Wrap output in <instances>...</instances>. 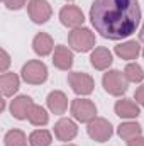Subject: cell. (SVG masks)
<instances>
[{"label":"cell","instance_id":"cell-1","mask_svg":"<svg viewBox=\"0 0 144 146\" xmlns=\"http://www.w3.org/2000/svg\"><path fill=\"white\" fill-rule=\"evenodd\" d=\"M90 21L102 37L120 41L139 27L141 7L137 0H93Z\"/></svg>","mask_w":144,"mask_h":146},{"label":"cell","instance_id":"cell-7","mask_svg":"<svg viewBox=\"0 0 144 146\" xmlns=\"http://www.w3.org/2000/svg\"><path fill=\"white\" fill-rule=\"evenodd\" d=\"M68 83L73 88L75 94L78 95H90L93 92L95 82L88 73H81V72H73L68 75Z\"/></svg>","mask_w":144,"mask_h":146},{"label":"cell","instance_id":"cell-9","mask_svg":"<svg viewBox=\"0 0 144 146\" xmlns=\"http://www.w3.org/2000/svg\"><path fill=\"white\" fill-rule=\"evenodd\" d=\"M59 21H61L63 26L76 29V27L83 26L85 15H83V12H81L80 7H76V5H65L59 10Z\"/></svg>","mask_w":144,"mask_h":146},{"label":"cell","instance_id":"cell-31","mask_svg":"<svg viewBox=\"0 0 144 146\" xmlns=\"http://www.w3.org/2000/svg\"><path fill=\"white\" fill-rule=\"evenodd\" d=\"M70 2H71V0H70Z\"/></svg>","mask_w":144,"mask_h":146},{"label":"cell","instance_id":"cell-2","mask_svg":"<svg viewBox=\"0 0 144 146\" xmlns=\"http://www.w3.org/2000/svg\"><path fill=\"white\" fill-rule=\"evenodd\" d=\"M68 44L78 53H87L95 46V34L88 27H76L68 34Z\"/></svg>","mask_w":144,"mask_h":146},{"label":"cell","instance_id":"cell-3","mask_svg":"<svg viewBox=\"0 0 144 146\" xmlns=\"http://www.w3.org/2000/svg\"><path fill=\"white\" fill-rule=\"evenodd\" d=\"M22 80L31 85H41L48 80V68L42 61L39 60H31L22 66Z\"/></svg>","mask_w":144,"mask_h":146},{"label":"cell","instance_id":"cell-17","mask_svg":"<svg viewBox=\"0 0 144 146\" xmlns=\"http://www.w3.org/2000/svg\"><path fill=\"white\" fill-rule=\"evenodd\" d=\"M115 54L122 60H136L141 54V46L137 41H127L115 46Z\"/></svg>","mask_w":144,"mask_h":146},{"label":"cell","instance_id":"cell-18","mask_svg":"<svg viewBox=\"0 0 144 146\" xmlns=\"http://www.w3.org/2000/svg\"><path fill=\"white\" fill-rule=\"evenodd\" d=\"M0 88L3 97H10L19 90V76L15 73H2L0 76Z\"/></svg>","mask_w":144,"mask_h":146},{"label":"cell","instance_id":"cell-12","mask_svg":"<svg viewBox=\"0 0 144 146\" xmlns=\"http://www.w3.org/2000/svg\"><path fill=\"white\" fill-rule=\"evenodd\" d=\"M115 114L122 119H134L141 114V109L137 106V102L131 100V99H120L115 102Z\"/></svg>","mask_w":144,"mask_h":146},{"label":"cell","instance_id":"cell-26","mask_svg":"<svg viewBox=\"0 0 144 146\" xmlns=\"http://www.w3.org/2000/svg\"><path fill=\"white\" fill-rule=\"evenodd\" d=\"M134 97H136V102H137V104H141V106L144 107V85H141V87L136 90Z\"/></svg>","mask_w":144,"mask_h":146},{"label":"cell","instance_id":"cell-21","mask_svg":"<svg viewBox=\"0 0 144 146\" xmlns=\"http://www.w3.org/2000/svg\"><path fill=\"white\" fill-rule=\"evenodd\" d=\"M3 141H5V146H27V138L20 129H10L5 134Z\"/></svg>","mask_w":144,"mask_h":146},{"label":"cell","instance_id":"cell-4","mask_svg":"<svg viewBox=\"0 0 144 146\" xmlns=\"http://www.w3.org/2000/svg\"><path fill=\"white\" fill-rule=\"evenodd\" d=\"M102 85H104L107 94L115 95V97H119V95L127 92V78L119 70H108L104 75V78H102Z\"/></svg>","mask_w":144,"mask_h":146},{"label":"cell","instance_id":"cell-19","mask_svg":"<svg viewBox=\"0 0 144 146\" xmlns=\"http://www.w3.org/2000/svg\"><path fill=\"white\" fill-rule=\"evenodd\" d=\"M117 134L122 138V139H126V141H129V139H132V138H136V136H141L143 134V127H141V124H137V122H122L119 127H117Z\"/></svg>","mask_w":144,"mask_h":146},{"label":"cell","instance_id":"cell-22","mask_svg":"<svg viewBox=\"0 0 144 146\" xmlns=\"http://www.w3.org/2000/svg\"><path fill=\"white\" fill-rule=\"evenodd\" d=\"M48 121H49V115H48L46 109L34 104V107L29 112V122H31L32 126H46Z\"/></svg>","mask_w":144,"mask_h":146},{"label":"cell","instance_id":"cell-11","mask_svg":"<svg viewBox=\"0 0 144 146\" xmlns=\"http://www.w3.org/2000/svg\"><path fill=\"white\" fill-rule=\"evenodd\" d=\"M76 133H78V127L71 119H59L54 124V136L59 141H71L76 136Z\"/></svg>","mask_w":144,"mask_h":146},{"label":"cell","instance_id":"cell-8","mask_svg":"<svg viewBox=\"0 0 144 146\" xmlns=\"http://www.w3.org/2000/svg\"><path fill=\"white\" fill-rule=\"evenodd\" d=\"M27 12H29V17L32 19V22H36V24H46L51 19L53 9H51V5H49L48 0H29Z\"/></svg>","mask_w":144,"mask_h":146},{"label":"cell","instance_id":"cell-10","mask_svg":"<svg viewBox=\"0 0 144 146\" xmlns=\"http://www.w3.org/2000/svg\"><path fill=\"white\" fill-rule=\"evenodd\" d=\"M34 107V102L31 97L27 95H19L15 97L12 102H10V112L15 119L19 121H24V119H29V112Z\"/></svg>","mask_w":144,"mask_h":146},{"label":"cell","instance_id":"cell-15","mask_svg":"<svg viewBox=\"0 0 144 146\" xmlns=\"http://www.w3.org/2000/svg\"><path fill=\"white\" fill-rule=\"evenodd\" d=\"M46 102H48V107H49V110H51L53 114L61 115V114L66 112L68 99H66V95H65L63 92H59V90H53V92L48 95Z\"/></svg>","mask_w":144,"mask_h":146},{"label":"cell","instance_id":"cell-5","mask_svg":"<svg viewBox=\"0 0 144 146\" xmlns=\"http://www.w3.org/2000/svg\"><path fill=\"white\" fill-rule=\"evenodd\" d=\"M87 131H88V136L93 141H98V143L108 141L112 138V134H114V129H112L110 122L104 117H95L93 121H90Z\"/></svg>","mask_w":144,"mask_h":146},{"label":"cell","instance_id":"cell-23","mask_svg":"<svg viewBox=\"0 0 144 146\" xmlns=\"http://www.w3.org/2000/svg\"><path fill=\"white\" fill-rule=\"evenodd\" d=\"M124 75H126L127 82H132V83H139L144 80V70L137 63H129L124 70Z\"/></svg>","mask_w":144,"mask_h":146},{"label":"cell","instance_id":"cell-25","mask_svg":"<svg viewBox=\"0 0 144 146\" xmlns=\"http://www.w3.org/2000/svg\"><path fill=\"white\" fill-rule=\"evenodd\" d=\"M10 65V56H9V53L5 51V49H2V65H0V72L2 73H7V66Z\"/></svg>","mask_w":144,"mask_h":146},{"label":"cell","instance_id":"cell-13","mask_svg":"<svg viewBox=\"0 0 144 146\" xmlns=\"http://www.w3.org/2000/svg\"><path fill=\"white\" fill-rule=\"evenodd\" d=\"M112 53L108 51L107 48H95L92 56H90V63L95 70H107L108 66L112 65Z\"/></svg>","mask_w":144,"mask_h":146},{"label":"cell","instance_id":"cell-14","mask_svg":"<svg viewBox=\"0 0 144 146\" xmlns=\"http://www.w3.org/2000/svg\"><path fill=\"white\" fill-rule=\"evenodd\" d=\"M53 65L59 70H70L73 66V53L66 46H56L53 54Z\"/></svg>","mask_w":144,"mask_h":146},{"label":"cell","instance_id":"cell-29","mask_svg":"<svg viewBox=\"0 0 144 146\" xmlns=\"http://www.w3.org/2000/svg\"><path fill=\"white\" fill-rule=\"evenodd\" d=\"M65 146H75V145H65Z\"/></svg>","mask_w":144,"mask_h":146},{"label":"cell","instance_id":"cell-6","mask_svg":"<svg viewBox=\"0 0 144 146\" xmlns=\"http://www.w3.org/2000/svg\"><path fill=\"white\" fill-rule=\"evenodd\" d=\"M71 114L78 122H90L97 115V107L88 99H75L71 102Z\"/></svg>","mask_w":144,"mask_h":146},{"label":"cell","instance_id":"cell-27","mask_svg":"<svg viewBox=\"0 0 144 146\" xmlns=\"http://www.w3.org/2000/svg\"><path fill=\"white\" fill-rule=\"evenodd\" d=\"M127 146H144V138L143 136H136V138L127 141Z\"/></svg>","mask_w":144,"mask_h":146},{"label":"cell","instance_id":"cell-28","mask_svg":"<svg viewBox=\"0 0 144 146\" xmlns=\"http://www.w3.org/2000/svg\"><path fill=\"white\" fill-rule=\"evenodd\" d=\"M139 39L144 42V24H143V27H141V31H139Z\"/></svg>","mask_w":144,"mask_h":146},{"label":"cell","instance_id":"cell-30","mask_svg":"<svg viewBox=\"0 0 144 146\" xmlns=\"http://www.w3.org/2000/svg\"><path fill=\"white\" fill-rule=\"evenodd\" d=\"M143 56H144V49H143Z\"/></svg>","mask_w":144,"mask_h":146},{"label":"cell","instance_id":"cell-16","mask_svg":"<svg viewBox=\"0 0 144 146\" xmlns=\"http://www.w3.org/2000/svg\"><path fill=\"white\" fill-rule=\"evenodd\" d=\"M32 49L39 56H48L53 49H54V42L53 37L46 33H39L34 39H32Z\"/></svg>","mask_w":144,"mask_h":146},{"label":"cell","instance_id":"cell-24","mask_svg":"<svg viewBox=\"0 0 144 146\" xmlns=\"http://www.w3.org/2000/svg\"><path fill=\"white\" fill-rule=\"evenodd\" d=\"M3 2V5L7 7V9H10V10H20L26 3H27V0H2Z\"/></svg>","mask_w":144,"mask_h":146},{"label":"cell","instance_id":"cell-20","mask_svg":"<svg viewBox=\"0 0 144 146\" xmlns=\"http://www.w3.org/2000/svg\"><path fill=\"white\" fill-rule=\"evenodd\" d=\"M53 143V138H51V133L46 131V129H37L32 131L31 136H29V145L31 146H49Z\"/></svg>","mask_w":144,"mask_h":146}]
</instances>
